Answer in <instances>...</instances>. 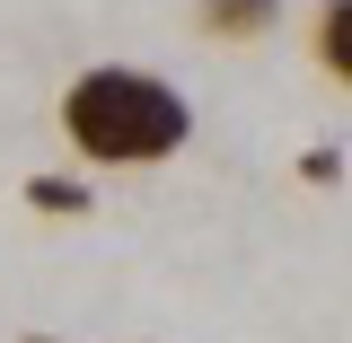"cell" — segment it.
Returning a JSON list of instances; mask_svg holds the SVG:
<instances>
[{
  "instance_id": "1",
  "label": "cell",
  "mask_w": 352,
  "mask_h": 343,
  "mask_svg": "<svg viewBox=\"0 0 352 343\" xmlns=\"http://www.w3.org/2000/svg\"><path fill=\"white\" fill-rule=\"evenodd\" d=\"M53 132L80 159V176H132V168H168L194 141V97L150 71V62H88L53 97Z\"/></svg>"
},
{
  "instance_id": "2",
  "label": "cell",
  "mask_w": 352,
  "mask_h": 343,
  "mask_svg": "<svg viewBox=\"0 0 352 343\" xmlns=\"http://www.w3.org/2000/svg\"><path fill=\"white\" fill-rule=\"evenodd\" d=\"M308 71H326V88L352 97V0H317L308 9Z\"/></svg>"
},
{
  "instance_id": "3",
  "label": "cell",
  "mask_w": 352,
  "mask_h": 343,
  "mask_svg": "<svg viewBox=\"0 0 352 343\" xmlns=\"http://www.w3.org/2000/svg\"><path fill=\"white\" fill-rule=\"evenodd\" d=\"M194 27L212 44H264L282 27V0H194Z\"/></svg>"
},
{
  "instance_id": "4",
  "label": "cell",
  "mask_w": 352,
  "mask_h": 343,
  "mask_svg": "<svg viewBox=\"0 0 352 343\" xmlns=\"http://www.w3.org/2000/svg\"><path fill=\"white\" fill-rule=\"evenodd\" d=\"M27 212H36V220H88V212H97V176L36 168V176H27Z\"/></svg>"
},
{
  "instance_id": "5",
  "label": "cell",
  "mask_w": 352,
  "mask_h": 343,
  "mask_svg": "<svg viewBox=\"0 0 352 343\" xmlns=\"http://www.w3.org/2000/svg\"><path fill=\"white\" fill-rule=\"evenodd\" d=\"M300 185H344V150H300Z\"/></svg>"
},
{
  "instance_id": "6",
  "label": "cell",
  "mask_w": 352,
  "mask_h": 343,
  "mask_svg": "<svg viewBox=\"0 0 352 343\" xmlns=\"http://www.w3.org/2000/svg\"><path fill=\"white\" fill-rule=\"evenodd\" d=\"M18 343H62V335H18Z\"/></svg>"
}]
</instances>
